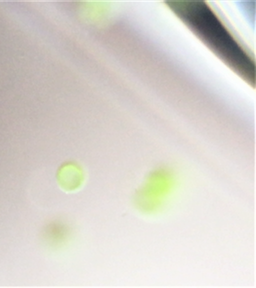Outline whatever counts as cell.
I'll return each mask as SVG.
<instances>
[{
    "mask_svg": "<svg viewBox=\"0 0 256 288\" xmlns=\"http://www.w3.org/2000/svg\"><path fill=\"white\" fill-rule=\"evenodd\" d=\"M174 178L165 170L152 172L137 192L136 200L140 208L148 212L160 210L172 190Z\"/></svg>",
    "mask_w": 256,
    "mask_h": 288,
    "instance_id": "1",
    "label": "cell"
},
{
    "mask_svg": "<svg viewBox=\"0 0 256 288\" xmlns=\"http://www.w3.org/2000/svg\"><path fill=\"white\" fill-rule=\"evenodd\" d=\"M82 174L79 166L76 164H63L58 172V178L62 184L68 188H75L80 184Z\"/></svg>",
    "mask_w": 256,
    "mask_h": 288,
    "instance_id": "2",
    "label": "cell"
}]
</instances>
